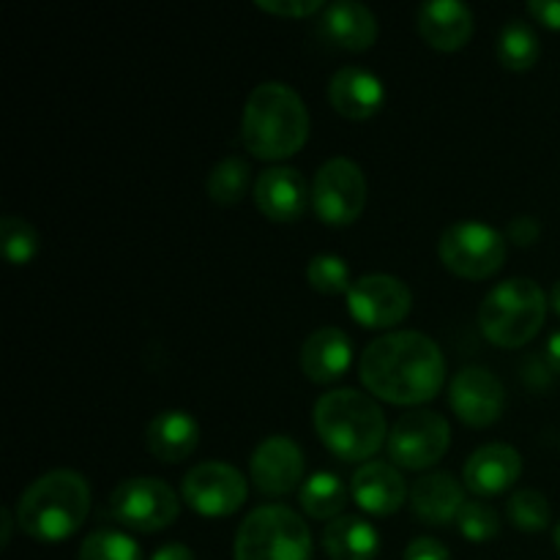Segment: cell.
Listing matches in <instances>:
<instances>
[{
	"instance_id": "cell-10",
	"label": "cell",
	"mask_w": 560,
	"mask_h": 560,
	"mask_svg": "<svg viewBox=\"0 0 560 560\" xmlns=\"http://www.w3.org/2000/svg\"><path fill=\"white\" fill-rule=\"evenodd\" d=\"M452 443V427L441 413L413 410L399 416L388 432V459L402 470H427L443 459Z\"/></svg>"
},
{
	"instance_id": "cell-5",
	"label": "cell",
	"mask_w": 560,
	"mask_h": 560,
	"mask_svg": "<svg viewBox=\"0 0 560 560\" xmlns=\"http://www.w3.org/2000/svg\"><path fill=\"white\" fill-rule=\"evenodd\" d=\"M547 317V295L534 279L514 277L492 288L481 301V334L498 348H523L541 331Z\"/></svg>"
},
{
	"instance_id": "cell-22",
	"label": "cell",
	"mask_w": 560,
	"mask_h": 560,
	"mask_svg": "<svg viewBox=\"0 0 560 560\" xmlns=\"http://www.w3.org/2000/svg\"><path fill=\"white\" fill-rule=\"evenodd\" d=\"M350 364H353V339L337 326L317 328L301 348V372L320 386L339 381Z\"/></svg>"
},
{
	"instance_id": "cell-4",
	"label": "cell",
	"mask_w": 560,
	"mask_h": 560,
	"mask_svg": "<svg viewBox=\"0 0 560 560\" xmlns=\"http://www.w3.org/2000/svg\"><path fill=\"white\" fill-rule=\"evenodd\" d=\"M315 430L323 446L345 463H370L388 441L386 413L359 388H337L317 399Z\"/></svg>"
},
{
	"instance_id": "cell-24",
	"label": "cell",
	"mask_w": 560,
	"mask_h": 560,
	"mask_svg": "<svg viewBox=\"0 0 560 560\" xmlns=\"http://www.w3.org/2000/svg\"><path fill=\"white\" fill-rule=\"evenodd\" d=\"M323 550L331 560H375L381 552V534L364 517L345 514L326 525Z\"/></svg>"
},
{
	"instance_id": "cell-25",
	"label": "cell",
	"mask_w": 560,
	"mask_h": 560,
	"mask_svg": "<svg viewBox=\"0 0 560 560\" xmlns=\"http://www.w3.org/2000/svg\"><path fill=\"white\" fill-rule=\"evenodd\" d=\"M348 501V485H345L337 474H328V470L312 474L299 490L301 509H304L312 520H326V523H334V520L342 517Z\"/></svg>"
},
{
	"instance_id": "cell-6",
	"label": "cell",
	"mask_w": 560,
	"mask_h": 560,
	"mask_svg": "<svg viewBox=\"0 0 560 560\" xmlns=\"http://www.w3.org/2000/svg\"><path fill=\"white\" fill-rule=\"evenodd\" d=\"M235 560H312L310 525L288 506H260L241 523Z\"/></svg>"
},
{
	"instance_id": "cell-36",
	"label": "cell",
	"mask_w": 560,
	"mask_h": 560,
	"mask_svg": "<svg viewBox=\"0 0 560 560\" xmlns=\"http://www.w3.org/2000/svg\"><path fill=\"white\" fill-rule=\"evenodd\" d=\"M528 14L545 27L560 31V0H530Z\"/></svg>"
},
{
	"instance_id": "cell-37",
	"label": "cell",
	"mask_w": 560,
	"mask_h": 560,
	"mask_svg": "<svg viewBox=\"0 0 560 560\" xmlns=\"http://www.w3.org/2000/svg\"><path fill=\"white\" fill-rule=\"evenodd\" d=\"M151 560H197V558L186 545H180V541H170V545L159 547V550L151 556Z\"/></svg>"
},
{
	"instance_id": "cell-23",
	"label": "cell",
	"mask_w": 560,
	"mask_h": 560,
	"mask_svg": "<svg viewBox=\"0 0 560 560\" xmlns=\"http://www.w3.org/2000/svg\"><path fill=\"white\" fill-rule=\"evenodd\" d=\"M463 506V485L446 470L421 476L413 490H410V512L424 525H432V528H446V525L457 523Z\"/></svg>"
},
{
	"instance_id": "cell-32",
	"label": "cell",
	"mask_w": 560,
	"mask_h": 560,
	"mask_svg": "<svg viewBox=\"0 0 560 560\" xmlns=\"http://www.w3.org/2000/svg\"><path fill=\"white\" fill-rule=\"evenodd\" d=\"M457 528L468 541H490L501 530V517L490 503L465 501V506L459 509Z\"/></svg>"
},
{
	"instance_id": "cell-33",
	"label": "cell",
	"mask_w": 560,
	"mask_h": 560,
	"mask_svg": "<svg viewBox=\"0 0 560 560\" xmlns=\"http://www.w3.org/2000/svg\"><path fill=\"white\" fill-rule=\"evenodd\" d=\"M255 5L266 14L290 16V20H306L312 14H320L326 3L320 0H255Z\"/></svg>"
},
{
	"instance_id": "cell-38",
	"label": "cell",
	"mask_w": 560,
	"mask_h": 560,
	"mask_svg": "<svg viewBox=\"0 0 560 560\" xmlns=\"http://www.w3.org/2000/svg\"><path fill=\"white\" fill-rule=\"evenodd\" d=\"M545 364L550 366V372H556V375H560V331H556L550 339H547Z\"/></svg>"
},
{
	"instance_id": "cell-40",
	"label": "cell",
	"mask_w": 560,
	"mask_h": 560,
	"mask_svg": "<svg viewBox=\"0 0 560 560\" xmlns=\"http://www.w3.org/2000/svg\"><path fill=\"white\" fill-rule=\"evenodd\" d=\"M550 306H552V310H556L558 315H560V282L552 284V293H550Z\"/></svg>"
},
{
	"instance_id": "cell-3",
	"label": "cell",
	"mask_w": 560,
	"mask_h": 560,
	"mask_svg": "<svg viewBox=\"0 0 560 560\" xmlns=\"http://www.w3.org/2000/svg\"><path fill=\"white\" fill-rule=\"evenodd\" d=\"M91 512V487L77 470L58 468L27 485L14 506L16 525L31 539L58 545L85 525Z\"/></svg>"
},
{
	"instance_id": "cell-39",
	"label": "cell",
	"mask_w": 560,
	"mask_h": 560,
	"mask_svg": "<svg viewBox=\"0 0 560 560\" xmlns=\"http://www.w3.org/2000/svg\"><path fill=\"white\" fill-rule=\"evenodd\" d=\"M14 523H16V517H11L9 509H0V525H3V539H0V545L3 547H9L11 528H14Z\"/></svg>"
},
{
	"instance_id": "cell-17",
	"label": "cell",
	"mask_w": 560,
	"mask_h": 560,
	"mask_svg": "<svg viewBox=\"0 0 560 560\" xmlns=\"http://www.w3.org/2000/svg\"><path fill=\"white\" fill-rule=\"evenodd\" d=\"M523 476V457L509 443H487L476 448L463 470V481L474 495H501Z\"/></svg>"
},
{
	"instance_id": "cell-9",
	"label": "cell",
	"mask_w": 560,
	"mask_h": 560,
	"mask_svg": "<svg viewBox=\"0 0 560 560\" xmlns=\"http://www.w3.org/2000/svg\"><path fill=\"white\" fill-rule=\"evenodd\" d=\"M366 178L350 159L337 156L320 164L312 180V208L331 228H348L364 213Z\"/></svg>"
},
{
	"instance_id": "cell-29",
	"label": "cell",
	"mask_w": 560,
	"mask_h": 560,
	"mask_svg": "<svg viewBox=\"0 0 560 560\" xmlns=\"http://www.w3.org/2000/svg\"><path fill=\"white\" fill-rule=\"evenodd\" d=\"M0 241H3L5 260L11 266H27L42 249L38 230L22 217H3L0 219Z\"/></svg>"
},
{
	"instance_id": "cell-20",
	"label": "cell",
	"mask_w": 560,
	"mask_h": 560,
	"mask_svg": "<svg viewBox=\"0 0 560 560\" xmlns=\"http://www.w3.org/2000/svg\"><path fill=\"white\" fill-rule=\"evenodd\" d=\"M419 36L441 52H457L474 36V11L457 0H430L416 11Z\"/></svg>"
},
{
	"instance_id": "cell-2",
	"label": "cell",
	"mask_w": 560,
	"mask_h": 560,
	"mask_svg": "<svg viewBox=\"0 0 560 560\" xmlns=\"http://www.w3.org/2000/svg\"><path fill=\"white\" fill-rule=\"evenodd\" d=\"M310 140V113L284 82H262L249 93L241 120V142L262 162L295 156Z\"/></svg>"
},
{
	"instance_id": "cell-14",
	"label": "cell",
	"mask_w": 560,
	"mask_h": 560,
	"mask_svg": "<svg viewBox=\"0 0 560 560\" xmlns=\"http://www.w3.org/2000/svg\"><path fill=\"white\" fill-rule=\"evenodd\" d=\"M252 485L266 498H284L304 481V452L288 435H271L249 459Z\"/></svg>"
},
{
	"instance_id": "cell-27",
	"label": "cell",
	"mask_w": 560,
	"mask_h": 560,
	"mask_svg": "<svg viewBox=\"0 0 560 560\" xmlns=\"http://www.w3.org/2000/svg\"><path fill=\"white\" fill-rule=\"evenodd\" d=\"M252 170L241 156H228L217 162L208 173V197L217 206H238L249 189Z\"/></svg>"
},
{
	"instance_id": "cell-34",
	"label": "cell",
	"mask_w": 560,
	"mask_h": 560,
	"mask_svg": "<svg viewBox=\"0 0 560 560\" xmlns=\"http://www.w3.org/2000/svg\"><path fill=\"white\" fill-rule=\"evenodd\" d=\"M405 560H452V552H448L446 545H441L438 539H430V536H419L408 545L405 550Z\"/></svg>"
},
{
	"instance_id": "cell-11",
	"label": "cell",
	"mask_w": 560,
	"mask_h": 560,
	"mask_svg": "<svg viewBox=\"0 0 560 560\" xmlns=\"http://www.w3.org/2000/svg\"><path fill=\"white\" fill-rule=\"evenodd\" d=\"M180 495L191 512L202 517H230L246 503L249 487L238 468L228 463H200L180 481Z\"/></svg>"
},
{
	"instance_id": "cell-1",
	"label": "cell",
	"mask_w": 560,
	"mask_h": 560,
	"mask_svg": "<svg viewBox=\"0 0 560 560\" xmlns=\"http://www.w3.org/2000/svg\"><path fill=\"white\" fill-rule=\"evenodd\" d=\"M359 375L372 397L408 408L438 397L446 383V359L427 334L394 331L366 345Z\"/></svg>"
},
{
	"instance_id": "cell-31",
	"label": "cell",
	"mask_w": 560,
	"mask_h": 560,
	"mask_svg": "<svg viewBox=\"0 0 560 560\" xmlns=\"http://www.w3.org/2000/svg\"><path fill=\"white\" fill-rule=\"evenodd\" d=\"M306 282L323 295H348L353 279L348 262L339 255H315L306 266Z\"/></svg>"
},
{
	"instance_id": "cell-30",
	"label": "cell",
	"mask_w": 560,
	"mask_h": 560,
	"mask_svg": "<svg viewBox=\"0 0 560 560\" xmlns=\"http://www.w3.org/2000/svg\"><path fill=\"white\" fill-rule=\"evenodd\" d=\"M506 517L517 530H525V534H539V530H545L547 525H550L552 509H550V501H547L541 492L520 490L509 498Z\"/></svg>"
},
{
	"instance_id": "cell-7",
	"label": "cell",
	"mask_w": 560,
	"mask_h": 560,
	"mask_svg": "<svg viewBox=\"0 0 560 560\" xmlns=\"http://www.w3.org/2000/svg\"><path fill=\"white\" fill-rule=\"evenodd\" d=\"M438 255L441 262L459 279H479L495 277L506 262V238L501 230L490 228L485 222H457L441 235L438 241Z\"/></svg>"
},
{
	"instance_id": "cell-35",
	"label": "cell",
	"mask_w": 560,
	"mask_h": 560,
	"mask_svg": "<svg viewBox=\"0 0 560 560\" xmlns=\"http://www.w3.org/2000/svg\"><path fill=\"white\" fill-rule=\"evenodd\" d=\"M539 235L541 228L534 217H514L506 228V238L517 246H534Z\"/></svg>"
},
{
	"instance_id": "cell-26",
	"label": "cell",
	"mask_w": 560,
	"mask_h": 560,
	"mask_svg": "<svg viewBox=\"0 0 560 560\" xmlns=\"http://www.w3.org/2000/svg\"><path fill=\"white\" fill-rule=\"evenodd\" d=\"M498 63L509 71H528L534 69L541 55L539 36L534 27L523 20H509L498 33Z\"/></svg>"
},
{
	"instance_id": "cell-28",
	"label": "cell",
	"mask_w": 560,
	"mask_h": 560,
	"mask_svg": "<svg viewBox=\"0 0 560 560\" xmlns=\"http://www.w3.org/2000/svg\"><path fill=\"white\" fill-rule=\"evenodd\" d=\"M80 560H142V550L124 530L98 528L82 541Z\"/></svg>"
},
{
	"instance_id": "cell-16",
	"label": "cell",
	"mask_w": 560,
	"mask_h": 560,
	"mask_svg": "<svg viewBox=\"0 0 560 560\" xmlns=\"http://www.w3.org/2000/svg\"><path fill=\"white\" fill-rule=\"evenodd\" d=\"M350 495L359 503L361 512L372 514V517H388L405 506L408 485H405V476L399 474L397 465L370 459L350 479Z\"/></svg>"
},
{
	"instance_id": "cell-18",
	"label": "cell",
	"mask_w": 560,
	"mask_h": 560,
	"mask_svg": "<svg viewBox=\"0 0 560 560\" xmlns=\"http://www.w3.org/2000/svg\"><path fill=\"white\" fill-rule=\"evenodd\" d=\"M323 42L345 52H366L377 42V16L355 0H337L320 11L317 22Z\"/></svg>"
},
{
	"instance_id": "cell-15",
	"label": "cell",
	"mask_w": 560,
	"mask_h": 560,
	"mask_svg": "<svg viewBox=\"0 0 560 560\" xmlns=\"http://www.w3.org/2000/svg\"><path fill=\"white\" fill-rule=\"evenodd\" d=\"M312 202V189L295 167H268L255 180V206L271 222H299Z\"/></svg>"
},
{
	"instance_id": "cell-19",
	"label": "cell",
	"mask_w": 560,
	"mask_h": 560,
	"mask_svg": "<svg viewBox=\"0 0 560 560\" xmlns=\"http://www.w3.org/2000/svg\"><path fill=\"white\" fill-rule=\"evenodd\" d=\"M386 88L381 77L361 66H345L328 82V104L348 120H370L381 113Z\"/></svg>"
},
{
	"instance_id": "cell-21",
	"label": "cell",
	"mask_w": 560,
	"mask_h": 560,
	"mask_svg": "<svg viewBox=\"0 0 560 560\" xmlns=\"http://www.w3.org/2000/svg\"><path fill=\"white\" fill-rule=\"evenodd\" d=\"M200 446V424L186 410H162L145 427V448L164 465L184 463Z\"/></svg>"
},
{
	"instance_id": "cell-12",
	"label": "cell",
	"mask_w": 560,
	"mask_h": 560,
	"mask_svg": "<svg viewBox=\"0 0 560 560\" xmlns=\"http://www.w3.org/2000/svg\"><path fill=\"white\" fill-rule=\"evenodd\" d=\"M345 299H348L350 317L372 331L399 326L413 306L410 288L392 273H366L355 279Z\"/></svg>"
},
{
	"instance_id": "cell-8",
	"label": "cell",
	"mask_w": 560,
	"mask_h": 560,
	"mask_svg": "<svg viewBox=\"0 0 560 560\" xmlns=\"http://www.w3.org/2000/svg\"><path fill=\"white\" fill-rule=\"evenodd\" d=\"M109 514L124 528L156 534L178 520L180 501L167 481L137 476V479H126L115 487L109 495Z\"/></svg>"
},
{
	"instance_id": "cell-13",
	"label": "cell",
	"mask_w": 560,
	"mask_h": 560,
	"mask_svg": "<svg viewBox=\"0 0 560 560\" xmlns=\"http://www.w3.org/2000/svg\"><path fill=\"white\" fill-rule=\"evenodd\" d=\"M448 405L463 424L492 427L506 410V388L501 377L492 375L485 366H465L452 377L448 386Z\"/></svg>"
},
{
	"instance_id": "cell-41",
	"label": "cell",
	"mask_w": 560,
	"mask_h": 560,
	"mask_svg": "<svg viewBox=\"0 0 560 560\" xmlns=\"http://www.w3.org/2000/svg\"><path fill=\"white\" fill-rule=\"evenodd\" d=\"M556 547H558V552H560V523H558V528H556Z\"/></svg>"
}]
</instances>
